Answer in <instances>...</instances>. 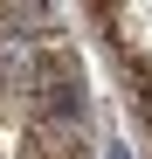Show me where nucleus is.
Returning a JSON list of instances; mask_svg holds the SVG:
<instances>
[{
  "label": "nucleus",
  "instance_id": "obj_2",
  "mask_svg": "<svg viewBox=\"0 0 152 159\" xmlns=\"http://www.w3.org/2000/svg\"><path fill=\"white\" fill-rule=\"evenodd\" d=\"M28 159H83V118H35Z\"/></svg>",
  "mask_w": 152,
  "mask_h": 159
},
{
  "label": "nucleus",
  "instance_id": "obj_5",
  "mask_svg": "<svg viewBox=\"0 0 152 159\" xmlns=\"http://www.w3.org/2000/svg\"><path fill=\"white\" fill-rule=\"evenodd\" d=\"M132 104H138V111H145V125H152V83H138V90H132Z\"/></svg>",
  "mask_w": 152,
  "mask_h": 159
},
{
  "label": "nucleus",
  "instance_id": "obj_6",
  "mask_svg": "<svg viewBox=\"0 0 152 159\" xmlns=\"http://www.w3.org/2000/svg\"><path fill=\"white\" fill-rule=\"evenodd\" d=\"M104 7H118V0H104Z\"/></svg>",
  "mask_w": 152,
  "mask_h": 159
},
{
  "label": "nucleus",
  "instance_id": "obj_1",
  "mask_svg": "<svg viewBox=\"0 0 152 159\" xmlns=\"http://www.w3.org/2000/svg\"><path fill=\"white\" fill-rule=\"evenodd\" d=\"M28 90L42 104V118H83V69L69 48H35V76Z\"/></svg>",
  "mask_w": 152,
  "mask_h": 159
},
{
  "label": "nucleus",
  "instance_id": "obj_3",
  "mask_svg": "<svg viewBox=\"0 0 152 159\" xmlns=\"http://www.w3.org/2000/svg\"><path fill=\"white\" fill-rule=\"evenodd\" d=\"M28 76H35V42L0 28V90H28Z\"/></svg>",
  "mask_w": 152,
  "mask_h": 159
},
{
  "label": "nucleus",
  "instance_id": "obj_4",
  "mask_svg": "<svg viewBox=\"0 0 152 159\" xmlns=\"http://www.w3.org/2000/svg\"><path fill=\"white\" fill-rule=\"evenodd\" d=\"M0 28H7V35H48V28H56V14H48V0H0Z\"/></svg>",
  "mask_w": 152,
  "mask_h": 159
}]
</instances>
